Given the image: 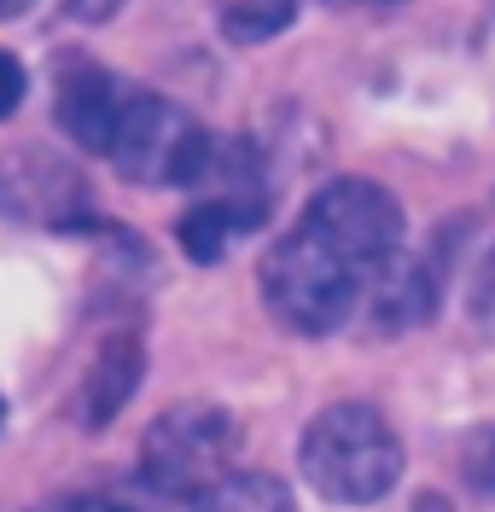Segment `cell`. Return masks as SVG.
<instances>
[{
	"instance_id": "cell-1",
	"label": "cell",
	"mask_w": 495,
	"mask_h": 512,
	"mask_svg": "<svg viewBox=\"0 0 495 512\" xmlns=\"http://www.w3.org/2000/svg\"><path fill=\"white\" fill-rule=\"evenodd\" d=\"M297 466L309 489H321L338 507H373L402 478V437L373 402H332L309 419Z\"/></svg>"
},
{
	"instance_id": "cell-2",
	"label": "cell",
	"mask_w": 495,
	"mask_h": 512,
	"mask_svg": "<svg viewBox=\"0 0 495 512\" xmlns=\"http://www.w3.org/2000/svg\"><path fill=\"white\" fill-rule=\"evenodd\" d=\"M263 303L280 326H292L303 338H327L362 303V268H350L344 256L321 245L309 227H292L274 251L263 256Z\"/></svg>"
},
{
	"instance_id": "cell-3",
	"label": "cell",
	"mask_w": 495,
	"mask_h": 512,
	"mask_svg": "<svg viewBox=\"0 0 495 512\" xmlns=\"http://www.w3.org/2000/svg\"><path fill=\"white\" fill-rule=\"evenodd\" d=\"M105 158L117 163V175L134 187H193L204 158H210V134L187 105L164 94L129 88L117 128L105 140Z\"/></svg>"
},
{
	"instance_id": "cell-4",
	"label": "cell",
	"mask_w": 495,
	"mask_h": 512,
	"mask_svg": "<svg viewBox=\"0 0 495 512\" xmlns=\"http://www.w3.org/2000/svg\"><path fill=\"white\" fill-rule=\"evenodd\" d=\"M233 472V419L216 402H175L140 443V478L164 501H204Z\"/></svg>"
},
{
	"instance_id": "cell-5",
	"label": "cell",
	"mask_w": 495,
	"mask_h": 512,
	"mask_svg": "<svg viewBox=\"0 0 495 512\" xmlns=\"http://www.w3.org/2000/svg\"><path fill=\"white\" fill-rule=\"evenodd\" d=\"M297 227H309L350 268H362V280H367L402 245V204H396L391 187H379L367 175H338V181H327L309 198V210H303Z\"/></svg>"
},
{
	"instance_id": "cell-6",
	"label": "cell",
	"mask_w": 495,
	"mask_h": 512,
	"mask_svg": "<svg viewBox=\"0 0 495 512\" xmlns=\"http://www.w3.org/2000/svg\"><path fill=\"white\" fill-rule=\"evenodd\" d=\"M0 216L30 227H76L88 222V187L70 158L47 146H18L0 158Z\"/></svg>"
},
{
	"instance_id": "cell-7",
	"label": "cell",
	"mask_w": 495,
	"mask_h": 512,
	"mask_svg": "<svg viewBox=\"0 0 495 512\" xmlns=\"http://www.w3.org/2000/svg\"><path fill=\"white\" fill-rule=\"evenodd\" d=\"M356 309H367V326L385 332V338L426 326L431 309H437V268H431V256H414V251L396 245V251L367 274Z\"/></svg>"
},
{
	"instance_id": "cell-8",
	"label": "cell",
	"mask_w": 495,
	"mask_h": 512,
	"mask_svg": "<svg viewBox=\"0 0 495 512\" xmlns=\"http://www.w3.org/2000/svg\"><path fill=\"white\" fill-rule=\"evenodd\" d=\"M123 94L117 76L94 59H65L59 64V94H53V111H59V128L82 152H105L111 128H117V111H123Z\"/></svg>"
},
{
	"instance_id": "cell-9",
	"label": "cell",
	"mask_w": 495,
	"mask_h": 512,
	"mask_svg": "<svg viewBox=\"0 0 495 512\" xmlns=\"http://www.w3.org/2000/svg\"><path fill=\"white\" fill-rule=\"evenodd\" d=\"M140 373H146V350H140V338L134 332H117V338H105L88 361V373H82V390H76V419L99 431V425H111V419L129 408V396L140 390Z\"/></svg>"
},
{
	"instance_id": "cell-10",
	"label": "cell",
	"mask_w": 495,
	"mask_h": 512,
	"mask_svg": "<svg viewBox=\"0 0 495 512\" xmlns=\"http://www.w3.org/2000/svg\"><path fill=\"white\" fill-rule=\"evenodd\" d=\"M251 216H239V210H228V204H216V198H198L193 210L181 216V227H175V239H181V251L193 256V262H222V251H228L239 233H251Z\"/></svg>"
},
{
	"instance_id": "cell-11",
	"label": "cell",
	"mask_w": 495,
	"mask_h": 512,
	"mask_svg": "<svg viewBox=\"0 0 495 512\" xmlns=\"http://www.w3.org/2000/svg\"><path fill=\"white\" fill-rule=\"evenodd\" d=\"M198 512H297V507H292V489L280 478H268V472H228L198 501Z\"/></svg>"
},
{
	"instance_id": "cell-12",
	"label": "cell",
	"mask_w": 495,
	"mask_h": 512,
	"mask_svg": "<svg viewBox=\"0 0 495 512\" xmlns=\"http://www.w3.org/2000/svg\"><path fill=\"white\" fill-rule=\"evenodd\" d=\"M297 24V0H233L222 12V35L233 47H263Z\"/></svg>"
},
{
	"instance_id": "cell-13",
	"label": "cell",
	"mask_w": 495,
	"mask_h": 512,
	"mask_svg": "<svg viewBox=\"0 0 495 512\" xmlns=\"http://www.w3.org/2000/svg\"><path fill=\"white\" fill-rule=\"evenodd\" d=\"M461 466H466V483H472L478 495H490V501H495V425H490V431H478V437L466 443Z\"/></svg>"
},
{
	"instance_id": "cell-14",
	"label": "cell",
	"mask_w": 495,
	"mask_h": 512,
	"mask_svg": "<svg viewBox=\"0 0 495 512\" xmlns=\"http://www.w3.org/2000/svg\"><path fill=\"white\" fill-rule=\"evenodd\" d=\"M24 88H30L24 64H18L12 53H6V47H0V117H12V111L24 105Z\"/></svg>"
},
{
	"instance_id": "cell-15",
	"label": "cell",
	"mask_w": 495,
	"mask_h": 512,
	"mask_svg": "<svg viewBox=\"0 0 495 512\" xmlns=\"http://www.w3.org/2000/svg\"><path fill=\"white\" fill-rule=\"evenodd\" d=\"M35 512H134V507L117 501V495H53V501H41Z\"/></svg>"
},
{
	"instance_id": "cell-16",
	"label": "cell",
	"mask_w": 495,
	"mask_h": 512,
	"mask_svg": "<svg viewBox=\"0 0 495 512\" xmlns=\"http://www.w3.org/2000/svg\"><path fill=\"white\" fill-rule=\"evenodd\" d=\"M117 12H123V0H65L70 24H111Z\"/></svg>"
},
{
	"instance_id": "cell-17",
	"label": "cell",
	"mask_w": 495,
	"mask_h": 512,
	"mask_svg": "<svg viewBox=\"0 0 495 512\" xmlns=\"http://www.w3.org/2000/svg\"><path fill=\"white\" fill-rule=\"evenodd\" d=\"M35 0H0V18H18V12H30Z\"/></svg>"
},
{
	"instance_id": "cell-18",
	"label": "cell",
	"mask_w": 495,
	"mask_h": 512,
	"mask_svg": "<svg viewBox=\"0 0 495 512\" xmlns=\"http://www.w3.org/2000/svg\"><path fill=\"white\" fill-rule=\"evenodd\" d=\"M338 6H385V0H338Z\"/></svg>"
},
{
	"instance_id": "cell-19",
	"label": "cell",
	"mask_w": 495,
	"mask_h": 512,
	"mask_svg": "<svg viewBox=\"0 0 495 512\" xmlns=\"http://www.w3.org/2000/svg\"><path fill=\"white\" fill-rule=\"evenodd\" d=\"M0 425H6V402H0Z\"/></svg>"
}]
</instances>
